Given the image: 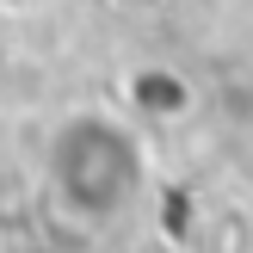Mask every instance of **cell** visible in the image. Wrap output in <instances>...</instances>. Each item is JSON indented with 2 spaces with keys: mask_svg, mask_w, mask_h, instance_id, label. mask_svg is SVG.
<instances>
[{
  "mask_svg": "<svg viewBox=\"0 0 253 253\" xmlns=\"http://www.w3.org/2000/svg\"><path fill=\"white\" fill-rule=\"evenodd\" d=\"M49 192L68 216L81 222H111L130 210L142 192V155H136L130 130L111 118H68L49 136Z\"/></svg>",
  "mask_w": 253,
  "mask_h": 253,
  "instance_id": "1",
  "label": "cell"
}]
</instances>
